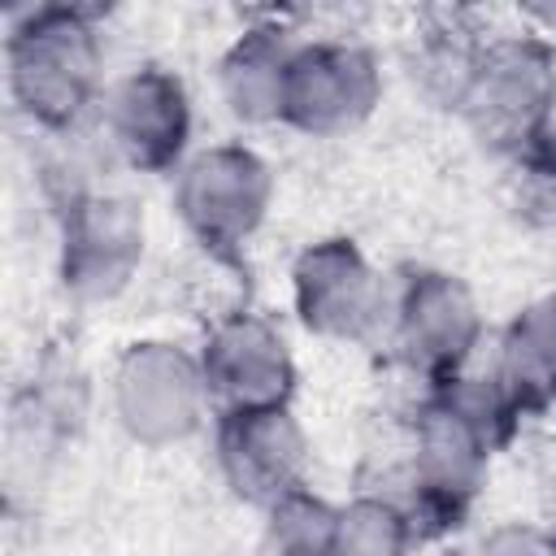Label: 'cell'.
Wrapping results in <instances>:
<instances>
[{
	"label": "cell",
	"instance_id": "14",
	"mask_svg": "<svg viewBox=\"0 0 556 556\" xmlns=\"http://www.w3.org/2000/svg\"><path fill=\"white\" fill-rule=\"evenodd\" d=\"M486 48V35L465 9H434L413 26L404 70L408 83L439 109H460V96L473 78V65Z\"/></svg>",
	"mask_w": 556,
	"mask_h": 556
},
{
	"label": "cell",
	"instance_id": "12",
	"mask_svg": "<svg viewBox=\"0 0 556 556\" xmlns=\"http://www.w3.org/2000/svg\"><path fill=\"white\" fill-rule=\"evenodd\" d=\"M213 460L230 495L256 508L308 486V434L291 404L278 408H239L213 417Z\"/></svg>",
	"mask_w": 556,
	"mask_h": 556
},
{
	"label": "cell",
	"instance_id": "13",
	"mask_svg": "<svg viewBox=\"0 0 556 556\" xmlns=\"http://www.w3.org/2000/svg\"><path fill=\"white\" fill-rule=\"evenodd\" d=\"M300 39L278 26L261 22L248 26L217 61V91L230 109V117L248 126H269L282 122V100H287V74Z\"/></svg>",
	"mask_w": 556,
	"mask_h": 556
},
{
	"label": "cell",
	"instance_id": "15",
	"mask_svg": "<svg viewBox=\"0 0 556 556\" xmlns=\"http://www.w3.org/2000/svg\"><path fill=\"white\" fill-rule=\"evenodd\" d=\"M491 369L521 413H543L556 404V291L521 304L508 317Z\"/></svg>",
	"mask_w": 556,
	"mask_h": 556
},
{
	"label": "cell",
	"instance_id": "17",
	"mask_svg": "<svg viewBox=\"0 0 556 556\" xmlns=\"http://www.w3.org/2000/svg\"><path fill=\"white\" fill-rule=\"evenodd\" d=\"M334 521L339 508L304 486L265 508L256 556H334Z\"/></svg>",
	"mask_w": 556,
	"mask_h": 556
},
{
	"label": "cell",
	"instance_id": "5",
	"mask_svg": "<svg viewBox=\"0 0 556 556\" xmlns=\"http://www.w3.org/2000/svg\"><path fill=\"white\" fill-rule=\"evenodd\" d=\"M382 339L408 374L439 387L473 365L482 343V308L465 278L447 269H408L400 282H391Z\"/></svg>",
	"mask_w": 556,
	"mask_h": 556
},
{
	"label": "cell",
	"instance_id": "1",
	"mask_svg": "<svg viewBox=\"0 0 556 556\" xmlns=\"http://www.w3.org/2000/svg\"><path fill=\"white\" fill-rule=\"evenodd\" d=\"M521 417L526 413L504 391L495 369H465L421 395L408 417V460L400 500L417 534L465 521L491 473V456L517 434Z\"/></svg>",
	"mask_w": 556,
	"mask_h": 556
},
{
	"label": "cell",
	"instance_id": "16",
	"mask_svg": "<svg viewBox=\"0 0 556 556\" xmlns=\"http://www.w3.org/2000/svg\"><path fill=\"white\" fill-rule=\"evenodd\" d=\"M417 526L391 495H356L339 508L334 556H408Z\"/></svg>",
	"mask_w": 556,
	"mask_h": 556
},
{
	"label": "cell",
	"instance_id": "10",
	"mask_svg": "<svg viewBox=\"0 0 556 556\" xmlns=\"http://www.w3.org/2000/svg\"><path fill=\"white\" fill-rule=\"evenodd\" d=\"M56 274L74 300H113L130 287L143 265L148 226L130 195L87 191L56 213Z\"/></svg>",
	"mask_w": 556,
	"mask_h": 556
},
{
	"label": "cell",
	"instance_id": "3",
	"mask_svg": "<svg viewBox=\"0 0 556 556\" xmlns=\"http://www.w3.org/2000/svg\"><path fill=\"white\" fill-rule=\"evenodd\" d=\"M456 113L500 156L534 143L556 126V48L543 35L486 39Z\"/></svg>",
	"mask_w": 556,
	"mask_h": 556
},
{
	"label": "cell",
	"instance_id": "18",
	"mask_svg": "<svg viewBox=\"0 0 556 556\" xmlns=\"http://www.w3.org/2000/svg\"><path fill=\"white\" fill-rule=\"evenodd\" d=\"M513 178V204L526 222L556 226V126L534 143L504 156Z\"/></svg>",
	"mask_w": 556,
	"mask_h": 556
},
{
	"label": "cell",
	"instance_id": "7",
	"mask_svg": "<svg viewBox=\"0 0 556 556\" xmlns=\"http://www.w3.org/2000/svg\"><path fill=\"white\" fill-rule=\"evenodd\" d=\"M291 304L308 334L369 343L387 330L391 278H382L352 239H317L291 265Z\"/></svg>",
	"mask_w": 556,
	"mask_h": 556
},
{
	"label": "cell",
	"instance_id": "6",
	"mask_svg": "<svg viewBox=\"0 0 556 556\" xmlns=\"http://www.w3.org/2000/svg\"><path fill=\"white\" fill-rule=\"evenodd\" d=\"M109 400L117 426L143 447H174L213 413L200 356L169 339L130 343L113 365Z\"/></svg>",
	"mask_w": 556,
	"mask_h": 556
},
{
	"label": "cell",
	"instance_id": "9",
	"mask_svg": "<svg viewBox=\"0 0 556 556\" xmlns=\"http://www.w3.org/2000/svg\"><path fill=\"white\" fill-rule=\"evenodd\" d=\"M382 65L356 39H300L287 74L282 126L308 139H339L374 117Z\"/></svg>",
	"mask_w": 556,
	"mask_h": 556
},
{
	"label": "cell",
	"instance_id": "11",
	"mask_svg": "<svg viewBox=\"0 0 556 556\" xmlns=\"http://www.w3.org/2000/svg\"><path fill=\"white\" fill-rule=\"evenodd\" d=\"M213 413L278 408L295 395V356L282 326L256 308L222 313L195 348Z\"/></svg>",
	"mask_w": 556,
	"mask_h": 556
},
{
	"label": "cell",
	"instance_id": "8",
	"mask_svg": "<svg viewBox=\"0 0 556 556\" xmlns=\"http://www.w3.org/2000/svg\"><path fill=\"white\" fill-rule=\"evenodd\" d=\"M191 96L165 65H139L109 83L100 100L104 148L139 174H174L191 156Z\"/></svg>",
	"mask_w": 556,
	"mask_h": 556
},
{
	"label": "cell",
	"instance_id": "19",
	"mask_svg": "<svg viewBox=\"0 0 556 556\" xmlns=\"http://www.w3.org/2000/svg\"><path fill=\"white\" fill-rule=\"evenodd\" d=\"M473 556H556V534H543L526 521H504L482 534Z\"/></svg>",
	"mask_w": 556,
	"mask_h": 556
},
{
	"label": "cell",
	"instance_id": "4",
	"mask_svg": "<svg viewBox=\"0 0 556 556\" xmlns=\"http://www.w3.org/2000/svg\"><path fill=\"white\" fill-rule=\"evenodd\" d=\"M169 204L208 256H239L274 204V169L248 143H208L174 169Z\"/></svg>",
	"mask_w": 556,
	"mask_h": 556
},
{
	"label": "cell",
	"instance_id": "2",
	"mask_svg": "<svg viewBox=\"0 0 556 556\" xmlns=\"http://www.w3.org/2000/svg\"><path fill=\"white\" fill-rule=\"evenodd\" d=\"M4 78L17 113L48 130L70 135L104 100V43L96 17L74 4H39L9 22Z\"/></svg>",
	"mask_w": 556,
	"mask_h": 556
}]
</instances>
